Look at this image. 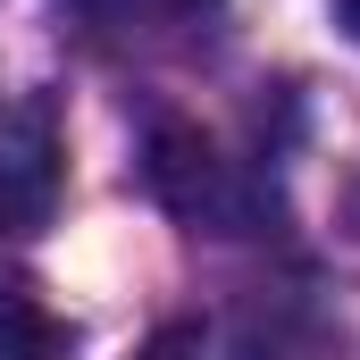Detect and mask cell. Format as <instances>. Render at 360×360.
<instances>
[{
	"label": "cell",
	"instance_id": "obj_1",
	"mask_svg": "<svg viewBox=\"0 0 360 360\" xmlns=\"http://www.w3.org/2000/svg\"><path fill=\"white\" fill-rule=\"evenodd\" d=\"M68 193V143H59V109L34 92L0 117V226L8 235H42L51 210Z\"/></svg>",
	"mask_w": 360,
	"mask_h": 360
},
{
	"label": "cell",
	"instance_id": "obj_2",
	"mask_svg": "<svg viewBox=\"0 0 360 360\" xmlns=\"http://www.w3.org/2000/svg\"><path fill=\"white\" fill-rule=\"evenodd\" d=\"M151 184H160V201L193 218V226H218V235H235L243 218H252V193L243 176L193 134V126H160V143H151Z\"/></svg>",
	"mask_w": 360,
	"mask_h": 360
},
{
	"label": "cell",
	"instance_id": "obj_3",
	"mask_svg": "<svg viewBox=\"0 0 360 360\" xmlns=\"http://www.w3.org/2000/svg\"><path fill=\"white\" fill-rule=\"evenodd\" d=\"M210 0H84L92 25H109V34H168V25H193Z\"/></svg>",
	"mask_w": 360,
	"mask_h": 360
},
{
	"label": "cell",
	"instance_id": "obj_4",
	"mask_svg": "<svg viewBox=\"0 0 360 360\" xmlns=\"http://www.w3.org/2000/svg\"><path fill=\"white\" fill-rule=\"evenodd\" d=\"M59 352V327L25 302V285H0V360H51Z\"/></svg>",
	"mask_w": 360,
	"mask_h": 360
},
{
	"label": "cell",
	"instance_id": "obj_5",
	"mask_svg": "<svg viewBox=\"0 0 360 360\" xmlns=\"http://www.w3.org/2000/svg\"><path fill=\"white\" fill-rule=\"evenodd\" d=\"M335 17H344V25H352V42H360V0H335Z\"/></svg>",
	"mask_w": 360,
	"mask_h": 360
},
{
	"label": "cell",
	"instance_id": "obj_6",
	"mask_svg": "<svg viewBox=\"0 0 360 360\" xmlns=\"http://www.w3.org/2000/svg\"><path fill=\"white\" fill-rule=\"evenodd\" d=\"M151 360H160V352H151Z\"/></svg>",
	"mask_w": 360,
	"mask_h": 360
}]
</instances>
